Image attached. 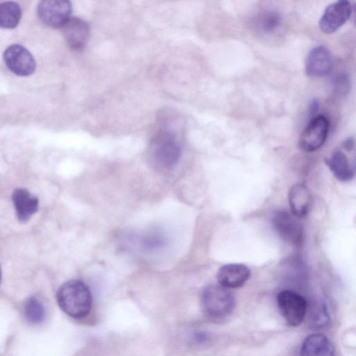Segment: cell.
I'll return each mask as SVG.
<instances>
[{
  "label": "cell",
  "mask_w": 356,
  "mask_h": 356,
  "mask_svg": "<svg viewBox=\"0 0 356 356\" xmlns=\"http://www.w3.org/2000/svg\"><path fill=\"white\" fill-rule=\"evenodd\" d=\"M281 23V16L275 11H266L262 13L256 22L257 28L264 34L273 33L279 29Z\"/></svg>",
  "instance_id": "d6986e66"
},
{
  "label": "cell",
  "mask_w": 356,
  "mask_h": 356,
  "mask_svg": "<svg viewBox=\"0 0 356 356\" xmlns=\"http://www.w3.org/2000/svg\"><path fill=\"white\" fill-rule=\"evenodd\" d=\"M208 337L204 333H199L195 337V341L198 343H202L207 341Z\"/></svg>",
  "instance_id": "603a6c76"
},
{
  "label": "cell",
  "mask_w": 356,
  "mask_h": 356,
  "mask_svg": "<svg viewBox=\"0 0 356 356\" xmlns=\"http://www.w3.org/2000/svg\"><path fill=\"white\" fill-rule=\"evenodd\" d=\"M12 201L21 222H27L38 209V197L25 188H16L12 194Z\"/></svg>",
  "instance_id": "4fadbf2b"
},
{
  "label": "cell",
  "mask_w": 356,
  "mask_h": 356,
  "mask_svg": "<svg viewBox=\"0 0 356 356\" xmlns=\"http://www.w3.org/2000/svg\"><path fill=\"white\" fill-rule=\"evenodd\" d=\"M56 299L63 312L74 318L86 316L92 307V297L89 288L77 280L63 283L57 291Z\"/></svg>",
  "instance_id": "6da1fadb"
},
{
  "label": "cell",
  "mask_w": 356,
  "mask_h": 356,
  "mask_svg": "<svg viewBox=\"0 0 356 356\" xmlns=\"http://www.w3.org/2000/svg\"><path fill=\"white\" fill-rule=\"evenodd\" d=\"M250 268L243 264H227L222 266L217 273L220 285L227 289L242 286L250 276Z\"/></svg>",
  "instance_id": "7c38bea8"
},
{
  "label": "cell",
  "mask_w": 356,
  "mask_h": 356,
  "mask_svg": "<svg viewBox=\"0 0 356 356\" xmlns=\"http://www.w3.org/2000/svg\"><path fill=\"white\" fill-rule=\"evenodd\" d=\"M330 122L324 115L312 118L302 131L299 138V146L305 152H312L318 149L325 143Z\"/></svg>",
  "instance_id": "5b68a950"
},
{
  "label": "cell",
  "mask_w": 356,
  "mask_h": 356,
  "mask_svg": "<svg viewBox=\"0 0 356 356\" xmlns=\"http://www.w3.org/2000/svg\"><path fill=\"white\" fill-rule=\"evenodd\" d=\"M344 147L346 149L350 150L353 147V140L352 138H349L345 141Z\"/></svg>",
  "instance_id": "cb8c5ba5"
},
{
  "label": "cell",
  "mask_w": 356,
  "mask_h": 356,
  "mask_svg": "<svg viewBox=\"0 0 356 356\" xmlns=\"http://www.w3.org/2000/svg\"><path fill=\"white\" fill-rule=\"evenodd\" d=\"M22 16V10L18 3L7 1L0 3V27L13 29L17 26Z\"/></svg>",
  "instance_id": "e0dca14e"
},
{
  "label": "cell",
  "mask_w": 356,
  "mask_h": 356,
  "mask_svg": "<svg viewBox=\"0 0 356 356\" xmlns=\"http://www.w3.org/2000/svg\"><path fill=\"white\" fill-rule=\"evenodd\" d=\"M148 154L153 164L161 170H170L178 163L181 148L176 136L169 130H161L152 139Z\"/></svg>",
  "instance_id": "3957f363"
},
{
  "label": "cell",
  "mask_w": 356,
  "mask_h": 356,
  "mask_svg": "<svg viewBox=\"0 0 356 356\" xmlns=\"http://www.w3.org/2000/svg\"><path fill=\"white\" fill-rule=\"evenodd\" d=\"M24 314L26 320L32 324L40 323L45 317L42 304L34 297L28 298L24 302Z\"/></svg>",
  "instance_id": "ac0fdd59"
},
{
  "label": "cell",
  "mask_w": 356,
  "mask_h": 356,
  "mask_svg": "<svg viewBox=\"0 0 356 356\" xmlns=\"http://www.w3.org/2000/svg\"><path fill=\"white\" fill-rule=\"evenodd\" d=\"M200 307L203 314L213 321H221L234 312L236 300L233 293L221 285L210 284L200 293Z\"/></svg>",
  "instance_id": "7a4b0ae2"
},
{
  "label": "cell",
  "mask_w": 356,
  "mask_h": 356,
  "mask_svg": "<svg viewBox=\"0 0 356 356\" xmlns=\"http://www.w3.org/2000/svg\"><path fill=\"white\" fill-rule=\"evenodd\" d=\"M61 28L67 44L72 49L80 50L86 45L90 35V26L86 21L70 17Z\"/></svg>",
  "instance_id": "8fae6325"
},
{
  "label": "cell",
  "mask_w": 356,
  "mask_h": 356,
  "mask_svg": "<svg viewBox=\"0 0 356 356\" xmlns=\"http://www.w3.org/2000/svg\"><path fill=\"white\" fill-rule=\"evenodd\" d=\"M1 267H0V282H1Z\"/></svg>",
  "instance_id": "d4e9b609"
},
{
  "label": "cell",
  "mask_w": 356,
  "mask_h": 356,
  "mask_svg": "<svg viewBox=\"0 0 356 356\" xmlns=\"http://www.w3.org/2000/svg\"><path fill=\"white\" fill-rule=\"evenodd\" d=\"M352 6L348 1L341 0L329 4L319 20V28L325 34L337 31L350 18Z\"/></svg>",
  "instance_id": "9c48e42d"
},
{
  "label": "cell",
  "mask_w": 356,
  "mask_h": 356,
  "mask_svg": "<svg viewBox=\"0 0 356 356\" xmlns=\"http://www.w3.org/2000/svg\"><path fill=\"white\" fill-rule=\"evenodd\" d=\"M309 320L311 325L315 328L325 326L329 321V313L324 302L313 303L309 308Z\"/></svg>",
  "instance_id": "ffe728a7"
},
{
  "label": "cell",
  "mask_w": 356,
  "mask_h": 356,
  "mask_svg": "<svg viewBox=\"0 0 356 356\" xmlns=\"http://www.w3.org/2000/svg\"><path fill=\"white\" fill-rule=\"evenodd\" d=\"M3 57L7 67L18 76H26L35 71V61L33 55L20 44L9 46L5 50Z\"/></svg>",
  "instance_id": "ba28073f"
},
{
  "label": "cell",
  "mask_w": 356,
  "mask_h": 356,
  "mask_svg": "<svg viewBox=\"0 0 356 356\" xmlns=\"http://www.w3.org/2000/svg\"><path fill=\"white\" fill-rule=\"evenodd\" d=\"M332 65V55L325 46H318L309 52L306 60L305 73L312 77H321L327 75Z\"/></svg>",
  "instance_id": "30bf717a"
},
{
  "label": "cell",
  "mask_w": 356,
  "mask_h": 356,
  "mask_svg": "<svg viewBox=\"0 0 356 356\" xmlns=\"http://www.w3.org/2000/svg\"><path fill=\"white\" fill-rule=\"evenodd\" d=\"M288 199L291 212L295 217L301 218L308 213L312 204V196L305 185L296 184L291 186Z\"/></svg>",
  "instance_id": "9a60e30c"
},
{
  "label": "cell",
  "mask_w": 356,
  "mask_h": 356,
  "mask_svg": "<svg viewBox=\"0 0 356 356\" xmlns=\"http://www.w3.org/2000/svg\"><path fill=\"white\" fill-rule=\"evenodd\" d=\"M297 218L285 211H277L272 217L273 227L280 237L293 245L303 242V228Z\"/></svg>",
  "instance_id": "52a82bcc"
},
{
  "label": "cell",
  "mask_w": 356,
  "mask_h": 356,
  "mask_svg": "<svg viewBox=\"0 0 356 356\" xmlns=\"http://www.w3.org/2000/svg\"><path fill=\"white\" fill-rule=\"evenodd\" d=\"M72 6L70 1L62 0L42 1L37 13L40 20L53 28H61L70 18Z\"/></svg>",
  "instance_id": "8992f818"
},
{
  "label": "cell",
  "mask_w": 356,
  "mask_h": 356,
  "mask_svg": "<svg viewBox=\"0 0 356 356\" xmlns=\"http://www.w3.org/2000/svg\"><path fill=\"white\" fill-rule=\"evenodd\" d=\"M319 103L316 99L312 100L309 106V112L312 115H314L316 113L318 109Z\"/></svg>",
  "instance_id": "7402d4cb"
},
{
  "label": "cell",
  "mask_w": 356,
  "mask_h": 356,
  "mask_svg": "<svg viewBox=\"0 0 356 356\" xmlns=\"http://www.w3.org/2000/svg\"><path fill=\"white\" fill-rule=\"evenodd\" d=\"M333 86L337 93L346 94L350 87L348 77L343 74L337 75L333 80Z\"/></svg>",
  "instance_id": "44dd1931"
},
{
  "label": "cell",
  "mask_w": 356,
  "mask_h": 356,
  "mask_svg": "<svg viewBox=\"0 0 356 356\" xmlns=\"http://www.w3.org/2000/svg\"><path fill=\"white\" fill-rule=\"evenodd\" d=\"M334 177L340 181H348L354 177V171L346 156L341 151L334 152L330 157L325 159Z\"/></svg>",
  "instance_id": "2e32d148"
},
{
  "label": "cell",
  "mask_w": 356,
  "mask_h": 356,
  "mask_svg": "<svg viewBox=\"0 0 356 356\" xmlns=\"http://www.w3.org/2000/svg\"><path fill=\"white\" fill-rule=\"evenodd\" d=\"M276 301L282 316L289 325L296 327L303 321L308 304L302 295L290 289H283L277 294Z\"/></svg>",
  "instance_id": "277c9868"
},
{
  "label": "cell",
  "mask_w": 356,
  "mask_h": 356,
  "mask_svg": "<svg viewBox=\"0 0 356 356\" xmlns=\"http://www.w3.org/2000/svg\"><path fill=\"white\" fill-rule=\"evenodd\" d=\"M301 356H337L329 339L323 334L309 335L302 343Z\"/></svg>",
  "instance_id": "5bb4252c"
}]
</instances>
